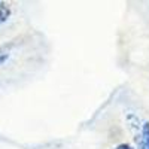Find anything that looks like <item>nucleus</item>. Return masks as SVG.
Returning a JSON list of instances; mask_svg holds the SVG:
<instances>
[{"instance_id":"obj_1","label":"nucleus","mask_w":149,"mask_h":149,"mask_svg":"<svg viewBox=\"0 0 149 149\" xmlns=\"http://www.w3.org/2000/svg\"><path fill=\"white\" fill-rule=\"evenodd\" d=\"M139 145H140V149H149V122H145L140 128Z\"/></svg>"},{"instance_id":"obj_4","label":"nucleus","mask_w":149,"mask_h":149,"mask_svg":"<svg viewBox=\"0 0 149 149\" xmlns=\"http://www.w3.org/2000/svg\"><path fill=\"white\" fill-rule=\"evenodd\" d=\"M6 60H8V54H5V52H0V64L5 63Z\"/></svg>"},{"instance_id":"obj_3","label":"nucleus","mask_w":149,"mask_h":149,"mask_svg":"<svg viewBox=\"0 0 149 149\" xmlns=\"http://www.w3.org/2000/svg\"><path fill=\"white\" fill-rule=\"evenodd\" d=\"M115 149H134L131 145H128V143H121V145H118Z\"/></svg>"},{"instance_id":"obj_2","label":"nucleus","mask_w":149,"mask_h":149,"mask_svg":"<svg viewBox=\"0 0 149 149\" xmlns=\"http://www.w3.org/2000/svg\"><path fill=\"white\" fill-rule=\"evenodd\" d=\"M8 15H9V10H8L6 8H2V9H0V22L5 21V19L8 18Z\"/></svg>"}]
</instances>
